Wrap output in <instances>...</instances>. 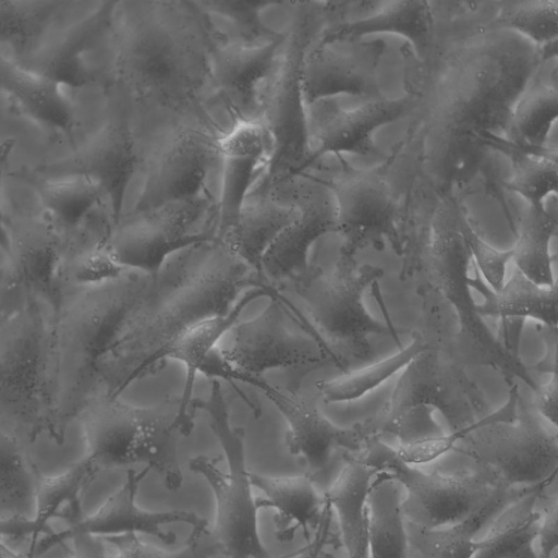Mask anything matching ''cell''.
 I'll return each instance as SVG.
<instances>
[{"label":"cell","instance_id":"cell-21","mask_svg":"<svg viewBox=\"0 0 558 558\" xmlns=\"http://www.w3.org/2000/svg\"><path fill=\"white\" fill-rule=\"evenodd\" d=\"M248 385L260 390L284 417L288 424L286 446L292 456L302 459L312 477L327 466L333 450L361 452L371 436L363 423L340 427L314 407L274 387L263 377L252 376Z\"/></svg>","mask_w":558,"mask_h":558},{"label":"cell","instance_id":"cell-51","mask_svg":"<svg viewBox=\"0 0 558 558\" xmlns=\"http://www.w3.org/2000/svg\"><path fill=\"white\" fill-rule=\"evenodd\" d=\"M106 558H195L194 536L191 533L185 547L169 551L144 542L138 534L102 537Z\"/></svg>","mask_w":558,"mask_h":558},{"label":"cell","instance_id":"cell-29","mask_svg":"<svg viewBox=\"0 0 558 558\" xmlns=\"http://www.w3.org/2000/svg\"><path fill=\"white\" fill-rule=\"evenodd\" d=\"M381 47L375 44L362 57L360 53L337 52L320 44L305 53L301 84L306 104L338 95H372L377 92L374 64Z\"/></svg>","mask_w":558,"mask_h":558},{"label":"cell","instance_id":"cell-2","mask_svg":"<svg viewBox=\"0 0 558 558\" xmlns=\"http://www.w3.org/2000/svg\"><path fill=\"white\" fill-rule=\"evenodd\" d=\"M111 24L113 69L134 96L184 110L195 105L205 78L213 81L215 46L194 2H120ZM214 82V81H213Z\"/></svg>","mask_w":558,"mask_h":558},{"label":"cell","instance_id":"cell-20","mask_svg":"<svg viewBox=\"0 0 558 558\" xmlns=\"http://www.w3.org/2000/svg\"><path fill=\"white\" fill-rule=\"evenodd\" d=\"M1 248L15 262L33 298L56 310L63 294L61 272L70 238L49 215L2 218Z\"/></svg>","mask_w":558,"mask_h":558},{"label":"cell","instance_id":"cell-48","mask_svg":"<svg viewBox=\"0 0 558 558\" xmlns=\"http://www.w3.org/2000/svg\"><path fill=\"white\" fill-rule=\"evenodd\" d=\"M196 7L209 15L222 16L238 28L248 41L270 34L259 20V11L268 2L264 1H196Z\"/></svg>","mask_w":558,"mask_h":558},{"label":"cell","instance_id":"cell-33","mask_svg":"<svg viewBox=\"0 0 558 558\" xmlns=\"http://www.w3.org/2000/svg\"><path fill=\"white\" fill-rule=\"evenodd\" d=\"M534 487L495 488L486 502L464 521L441 529H425L407 522L409 543L423 558H474L480 549L475 536L487 523ZM549 486V485H547Z\"/></svg>","mask_w":558,"mask_h":558},{"label":"cell","instance_id":"cell-15","mask_svg":"<svg viewBox=\"0 0 558 558\" xmlns=\"http://www.w3.org/2000/svg\"><path fill=\"white\" fill-rule=\"evenodd\" d=\"M290 303L276 292L254 318L233 327L231 347L222 349L227 360L242 373L263 377L271 369L345 366L316 337L293 331L288 324Z\"/></svg>","mask_w":558,"mask_h":558},{"label":"cell","instance_id":"cell-9","mask_svg":"<svg viewBox=\"0 0 558 558\" xmlns=\"http://www.w3.org/2000/svg\"><path fill=\"white\" fill-rule=\"evenodd\" d=\"M519 404L514 384L505 407L474 423L457 447L495 488L550 485L558 475V434Z\"/></svg>","mask_w":558,"mask_h":558},{"label":"cell","instance_id":"cell-49","mask_svg":"<svg viewBox=\"0 0 558 558\" xmlns=\"http://www.w3.org/2000/svg\"><path fill=\"white\" fill-rule=\"evenodd\" d=\"M434 412L428 407L410 408L374 428L373 435L391 434L399 439V445L440 436L444 433L433 417Z\"/></svg>","mask_w":558,"mask_h":558},{"label":"cell","instance_id":"cell-23","mask_svg":"<svg viewBox=\"0 0 558 558\" xmlns=\"http://www.w3.org/2000/svg\"><path fill=\"white\" fill-rule=\"evenodd\" d=\"M277 290L272 286L255 287L245 291L231 311L225 315L207 317L186 328L156 356L151 374L159 371L167 361H174L184 366L185 383L180 395L179 426L183 436L191 434L194 427L192 410L193 389L201 365L215 349L220 339L234 327L243 310L254 300L271 298Z\"/></svg>","mask_w":558,"mask_h":558},{"label":"cell","instance_id":"cell-26","mask_svg":"<svg viewBox=\"0 0 558 558\" xmlns=\"http://www.w3.org/2000/svg\"><path fill=\"white\" fill-rule=\"evenodd\" d=\"M99 472L100 469L84 457L60 474H40L34 517L1 520L2 537L29 536L32 549L41 538L40 534L46 536L54 532L49 524L51 520L62 519L68 525L78 521L83 517L82 495Z\"/></svg>","mask_w":558,"mask_h":558},{"label":"cell","instance_id":"cell-18","mask_svg":"<svg viewBox=\"0 0 558 558\" xmlns=\"http://www.w3.org/2000/svg\"><path fill=\"white\" fill-rule=\"evenodd\" d=\"M337 232L343 239L340 254L355 257L369 246L383 250L389 241L403 255V234L397 206L386 183L372 173L350 174L333 186Z\"/></svg>","mask_w":558,"mask_h":558},{"label":"cell","instance_id":"cell-14","mask_svg":"<svg viewBox=\"0 0 558 558\" xmlns=\"http://www.w3.org/2000/svg\"><path fill=\"white\" fill-rule=\"evenodd\" d=\"M311 20L303 16L290 36L284 62L265 104L264 123L272 151L266 175L256 190L270 194L292 174L308 167V129L301 84L302 63L312 35Z\"/></svg>","mask_w":558,"mask_h":558},{"label":"cell","instance_id":"cell-27","mask_svg":"<svg viewBox=\"0 0 558 558\" xmlns=\"http://www.w3.org/2000/svg\"><path fill=\"white\" fill-rule=\"evenodd\" d=\"M267 131L257 121H240L219 140L222 184L218 206V240L235 226L266 150Z\"/></svg>","mask_w":558,"mask_h":558},{"label":"cell","instance_id":"cell-10","mask_svg":"<svg viewBox=\"0 0 558 558\" xmlns=\"http://www.w3.org/2000/svg\"><path fill=\"white\" fill-rule=\"evenodd\" d=\"M466 217L453 198L445 197L429 226L423 263L432 283L456 313V343L462 361L500 372L510 365L512 354L484 324L472 299L468 270L473 259L464 232Z\"/></svg>","mask_w":558,"mask_h":558},{"label":"cell","instance_id":"cell-22","mask_svg":"<svg viewBox=\"0 0 558 558\" xmlns=\"http://www.w3.org/2000/svg\"><path fill=\"white\" fill-rule=\"evenodd\" d=\"M114 7L116 2H101L85 19L57 34H44L17 63L61 85L87 86L97 80V73L87 66L85 53L110 31Z\"/></svg>","mask_w":558,"mask_h":558},{"label":"cell","instance_id":"cell-13","mask_svg":"<svg viewBox=\"0 0 558 558\" xmlns=\"http://www.w3.org/2000/svg\"><path fill=\"white\" fill-rule=\"evenodd\" d=\"M413 407L439 411L450 433L464 436L480 421L477 416L485 411L486 401L461 362L428 345L404 368L378 416L364 425L373 434L374 428Z\"/></svg>","mask_w":558,"mask_h":558},{"label":"cell","instance_id":"cell-6","mask_svg":"<svg viewBox=\"0 0 558 558\" xmlns=\"http://www.w3.org/2000/svg\"><path fill=\"white\" fill-rule=\"evenodd\" d=\"M180 396L151 407L119 398H101L81 414L88 457L99 469L142 465L155 472L169 490L182 486L179 461Z\"/></svg>","mask_w":558,"mask_h":558},{"label":"cell","instance_id":"cell-3","mask_svg":"<svg viewBox=\"0 0 558 558\" xmlns=\"http://www.w3.org/2000/svg\"><path fill=\"white\" fill-rule=\"evenodd\" d=\"M269 283L223 242L206 244L193 269L151 306L97 365L99 399L119 398L151 374L156 356L192 325L225 315L244 290Z\"/></svg>","mask_w":558,"mask_h":558},{"label":"cell","instance_id":"cell-45","mask_svg":"<svg viewBox=\"0 0 558 558\" xmlns=\"http://www.w3.org/2000/svg\"><path fill=\"white\" fill-rule=\"evenodd\" d=\"M558 120V90L547 80H534L517 102L504 135L517 145L545 146Z\"/></svg>","mask_w":558,"mask_h":558},{"label":"cell","instance_id":"cell-42","mask_svg":"<svg viewBox=\"0 0 558 558\" xmlns=\"http://www.w3.org/2000/svg\"><path fill=\"white\" fill-rule=\"evenodd\" d=\"M483 138L490 149L505 156L510 162V175L504 181V187L520 195L527 203V207L546 211V198L550 195L558 196V166L522 150L501 135L486 132Z\"/></svg>","mask_w":558,"mask_h":558},{"label":"cell","instance_id":"cell-59","mask_svg":"<svg viewBox=\"0 0 558 558\" xmlns=\"http://www.w3.org/2000/svg\"><path fill=\"white\" fill-rule=\"evenodd\" d=\"M539 53L542 61L558 58V39L539 48ZM546 80L551 87L558 90V63L553 68Z\"/></svg>","mask_w":558,"mask_h":558},{"label":"cell","instance_id":"cell-1","mask_svg":"<svg viewBox=\"0 0 558 558\" xmlns=\"http://www.w3.org/2000/svg\"><path fill=\"white\" fill-rule=\"evenodd\" d=\"M204 247L178 253L157 274L128 269L112 281L63 292L54 318L57 444H63L69 426L99 399L97 365L102 356L185 278Z\"/></svg>","mask_w":558,"mask_h":558},{"label":"cell","instance_id":"cell-34","mask_svg":"<svg viewBox=\"0 0 558 558\" xmlns=\"http://www.w3.org/2000/svg\"><path fill=\"white\" fill-rule=\"evenodd\" d=\"M251 482L264 494L258 498L262 508L277 510L278 538L288 542L301 529L308 539L310 530L318 527L325 509V498L319 496L312 476L274 477L251 472Z\"/></svg>","mask_w":558,"mask_h":558},{"label":"cell","instance_id":"cell-36","mask_svg":"<svg viewBox=\"0 0 558 558\" xmlns=\"http://www.w3.org/2000/svg\"><path fill=\"white\" fill-rule=\"evenodd\" d=\"M379 9L364 19L347 22L330 29L323 43L357 39L364 35L389 33L407 38L423 59L433 43V13L426 1H385Z\"/></svg>","mask_w":558,"mask_h":558},{"label":"cell","instance_id":"cell-57","mask_svg":"<svg viewBox=\"0 0 558 558\" xmlns=\"http://www.w3.org/2000/svg\"><path fill=\"white\" fill-rule=\"evenodd\" d=\"M331 510L330 505L325 500V509L320 524L317 527L314 539L308 544V558H320L322 550L324 549L327 541Z\"/></svg>","mask_w":558,"mask_h":558},{"label":"cell","instance_id":"cell-53","mask_svg":"<svg viewBox=\"0 0 558 558\" xmlns=\"http://www.w3.org/2000/svg\"><path fill=\"white\" fill-rule=\"evenodd\" d=\"M541 525L538 533V556L539 558H551L558 549V495L539 498Z\"/></svg>","mask_w":558,"mask_h":558},{"label":"cell","instance_id":"cell-4","mask_svg":"<svg viewBox=\"0 0 558 558\" xmlns=\"http://www.w3.org/2000/svg\"><path fill=\"white\" fill-rule=\"evenodd\" d=\"M56 308L33 299L0 319L1 427L29 442L41 434L57 441Z\"/></svg>","mask_w":558,"mask_h":558},{"label":"cell","instance_id":"cell-17","mask_svg":"<svg viewBox=\"0 0 558 558\" xmlns=\"http://www.w3.org/2000/svg\"><path fill=\"white\" fill-rule=\"evenodd\" d=\"M148 472L146 468L140 471L129 470L123 484L94 513L83 515L62 531L43 536L35 547L28 550L25 558H37L78 534L99 537L145 534L171 545L177 542V535L170 530H165V525L184 523L192 529L207 526L206 520L193 511H153L140 507L136 502L138 485Z\"/></svg>","mask_w":558,"mask_h":558},{"label":"cell","instance_id":"cell-46","mask_svg":"<svg viewBox=\"0 0 558 558\" xmlns=\"http://www.w3.org/2000/svg\"><path fill=\"white\" fill-rule=\"evenodd\" d=\"M65 4L63 1H1V41L8 43L17 59L27 53L49 28Z\"/></svg>","mask_w":558,"mask_h":558},{"label":"cell","instance_id":"cell-8","mask_svg":"<svg viewBox=\"0 0 558 558\" xmlns=\"http://www.w3.org/2000/svg\"><path fill=\"white\" fill-rule=\"evenodd\" d=\"M383 276V268L361 265L355 257L340 254L331 270L311 266L293 281L308 323L345 368L350 357H372V338L390 336L398 340L393 327L371 315L364 304L367 289Z\"/></svg>","mask_w":558,"mask_h":558},{"label":"cell","instance_id":"cell-11","mask_svg":"<svg viewBox=\"0 0 558 558\" xmlns=\"http://www.w3.org/2000/svg\"><path fill=\"white\" fill-rule=\"evenodd\" d=\"M210 208L199 195L125 213L110 228L108 248L125 269L157 274L178 253L218 240V223L206 220Z\"/></svg>","mask_w":558,"mask_h":558},{"label":"cell","instance_id":"cell-12","mask_svg":"<svg viewBox=\"0 0 558 558\" xmlns=\"http://www.w3.org/2000/svg\"><path fill=\"white\" fill-rule=\"evenodd\" d=\"M361 458L378 472L391 475L405 490L402 510L407 522L425 529L460 523L477 511L495 490L480 471L442 474L404 463L379 436L367 438Z\"/></svg>","mask_w":558,"mask_h":558},{"label":"cell","instance_id":"cell-25","mask_svg":"<svg viewBox=\"0 0 558 558\" xmlns=\"http://www.w3.org/2000/svg\"><path fill=\"white\" fill-rule=\"evenodd\" d=\"M490 149L483 135L441 121L432 147V174L444 197H452L454 191L469 189L484 182L489 192L504 202L501 185L496 183Z\"/></svg>","mask_w":558,"mask_h":558},{"label":"cell","instance_id":"cell-16","mask_svg":"<svg viewBox=\"0 0 558 558\" xmlns=\"http://www.w3.org/2000/svg\"><path fill=\"white\" fill-rule=\"evenodd\" d=\"M219 140L187 124L168 130L148 159L133 211L202 195L211 166L220 157Z\"/></svg>","mask_w":558,"mask_h":558},{"label":"cell","instance_id":"cell-28","mask_svg":"<svg viewBox=\"0 0 558 558\" xmlns=\"http://www.w3.org/2000/svg\"><path fill=\"white\" fill-rule=\"evenodd\" d=\"M412 106L409 98L378 99L351 110H326L314 123L318 147L312 154L310 165L326 153L377 154L373 143L375 130L403 117Z\"/></svg>","mask_w":558,"mask_h":558},{"label":"cell","instance_id":"cell-52","mask_svg":"<svg viewBox=\"0 0 558 558\" xmlns=\"http://www.w3.org/2000/svg\"><path fill=\"white\" fill-rule=\"evenodd\" d=\"M463 438L460 433L442 434L415 442L399 445L396 449L398 457L407 464L417 466L429 463L458 447Z\"/></svg>","mask_w":558,"mask_h":558},{"label":"cell","instance_id":"cell-60","mask_svg":"<svg viewBox=\"0 0 558 558\" xmlns=\"http://www.w3.org/2000/svg\"><path fill=\"white\" fill-rule=\"evenodd\" d=\"M518 146L522 150H524L529 154L548 159L558 166V146H547V145L539 146V147L529 146V145H518Z\"/></svg>","mask_w":558,"mask_h":558},{"label":"cell","instance_id":"cell-54","mask_svg":"<svg viewBox=\"0 0 558 558\" xmlns=\"http://www.w3.org/2000/svg\"><path fill=\"white\" fill-rule=\"evenodd\" d=\"M72 550L70 558H106L107 547L99 536H92L87 534L75 535L72 539ZM1 558H25L20 554L13 551L9 546L1 542L0 549Z\"/></svg>","mask_w":558,"mask_h":558},{"label":"cell","instance_id":"cell-19","mask_svg":"<svg viewBox=\"0 0 558 558\" xmlns=\"http://www.w3.org/2000/svg\"><path fill=\"white\" fill-rule=\"evenodd\" d=\"M140 165V149L126 117L109 118L85 144L38 170L41 175L83 174L102 185L110 202V221L123 216L128 185Z\"/></svg>","mask_w":558,"mask_h":558},{"label":"cell","instance_id":"cell-37","mask_svg":"<svg viewBox=\"0 0 558 558\" xmlns=\"http://www.w3.org/2000/svg\"><path fill=\"white\" fill-rule=\"evenodd\" d=\"M546 487L535 488L499 512L480 539L474 558H539L534 548L541 525L536 505Z\"/></svg>","mask_w":558,"mask_h":558},{"label":"cell","instance_id":"cell-32","mask_svg":"<svg viewBox=\"0 0 558 558\" xmlns=\"http://www.w3.org/2000/svg\"><path fill=\"white\" fill-rule=\"evenodd\" d=\"M377 470L359 453L344 456V464L324 498L336 511L347 558H369L367 501Z\"/></svg>","mask_w":558,"mask_h":558},{"label":"cell","instance_id":"cell-41","mask_svg":"<svg viewBox=\"0 0 558 558\" xmlns=\"http://www.w3.org/2000/svg\"><path fill=\"white\" fill-rule=\"evenodd\" d=\"M32 183L48 215L69 235L80 230L88 214L107 196L100 183L83 174H37Z\"/></svg>","mask_w":558,"mask_h":558},{"label":"cell","instance_id":"cell-31","mask_svg":"<svg viewBox=\"0 0 558 558\" xmlns=\"http://www.w3.org/2000/svg\"><path fill=\"white\" fill-rule=\"evenodd\" d=\"M470 287L483 296V303L476 306L477 313L500 318L502 327L522 326L524 319L532 318L558 328V278L551 286H539L515 268L504 288L496 292L478 276L475 267Z\"/></svg>","mask_w":558,"mask_h":558},{"label":"cell","instance_id":"cell-44","mask_svg":"<svg viewBox=\"0 0 558 558\" xmlns=\"http://www.w3.org/2000/svg\"><path fill=\"white\" fill-rule=\"evenodd\" d=\"M428 345L422 337H416L409 345L384 360L330 380L317 381L315 389L326 403L356 400L404 369Z\"/></svg>","mask_w":558,"mask_h":558},{"label":"cell","instance_id":"cell-50","mask_svg":"<svg viewBox=\"0 0 558 558\" xmlns=\"http://www.w3.org/2000/svg\"><path fill=\"white\" fill-rule=\"evenodd\" d=\"M465 238L476 269L485 278L489 288L499 292L505 283L506 265L512 259V251H499L490 246L466 217L464 223Z\"/></svg>","mask_w":558,"mask_h":558},{"label":"cell","instance_id":"cell-5","mask_svg":"<svg viewBox=\"0 0 558 558\" xmlns=\"http://www.w3.org/2000/svg\"><path fill=\"white\" fill-rule=\"evenodd\" d=\"M541 62L539 48L526 38L486 27L461 51L442 121L504 136Z\"/></svg>","mask_w":558,"mask_h":558},{"label":"cell","instance_id":"cell-56","mask_svg":"<svg viewBox=\"0 0 558 558\" xmlns=\"http://www.w3.org/2000/svg\"><path fill=\"white\" fill-rule=\"evenodd\" d=\"M537 412L558 430V376L553 375L550 380L536 390Z\"/></svg>","mask_w":558,"mask_h":558},{"label":"cell","instance_id":"cell-24","mask_svg":"<svg viewBox=\"0 0 558 558\" xmlns=\"http://www.w3.org/2000/svg\"><path fill=\"white\" fill-rule=\"evenodd\" d=\"M299 216L274 241L266 252L262 270L267 281H294L311 268L308 252L324 234L337 232L335 201L315 190L298 196Z\"/></svg>","mask_w":558,"mask_h":558},{"label":"cell","instance_id":"cell-58","mask_svg":"<svg viewBox=\"0 0 558 558\" xmlns=\"http://www.w3.org/2000/svg\"><path fill=\"white\" fill-rule=\"evenodd\" d=\"M207 526L192 529V534L194 536L195 558H210V555H214L207 541ZM308 549L310 546L304 548L295 558H308Z\"/></svg>","mask_w":558,"mask_h":558},{"label":"cell","instance_id":"cell-43","mask_svg":"<svg viewBox=\"0 0 558 558\" xmlns=\"http://www.w3.org/2000/svg\"><path fill=\"white\" fill-rule=\"evenodd\" d=\"M557 229L558 220L548 210L530 207L519 222L517 241L511 247L512 259L518 270L539 286L555 282L549 248Z\"/></svg>","mask_w":558,"mask_h":558},{"label":"cell","instance_id":"cell-38","mask_svg":"<svg viewBox=\"0 0 558 558\" xmlns=\"http://www.w3.org/2000/svg\"><path fill=\"white\" fill-rule=\"evenodd\" d=\"M1 85L36 121L72 133L74 113L61 84L1 57Z\"/></svg>","mask_w":558,"mask_h":558},{"label":"cell","instance_id":"cell-35","mask_svg":"<svg viewBox=\"0 0 558 558\" xmlns=\"http://www.w3.org/2000/svg\"><path fill=\"white\" fill-rule=\"evenodd\" d=\"M299 213L296 205L284 207L271 201L269 194L255 191L246 197L235 226L221 242L264 277L266 252Z\"/></svg>","mask_w":558,"mask_h":558},{"label":"cell","instance_id":"cell-47","mask_svg":"<svg viewBox=\"0 0 558 558\" xmlns=\"http://www.w3.org/2000/svg\"><path fill=\"white\" fill-rule=\"evenodd\" d=\"M488 27L514 32L542 48L558 39V1L500 2Z\"/></svg>","mask_w":558,"mask_h":558},{"label":"cell","instance_id":"cell-39","mask_svg":"<svg viewBox=\"0 0 558 558\" xmlns=\"http://www.w3.org/2000/svg\"><path fill=\"white\" fill-rule=\"evenodd\" d=\"M402 489L386 472H378L373 480L367 501L369 558L408 557L410 543Z\"/></svg>","mask_w":558,"mask_h":558},{"label":"cell","instance_id":"cell-30","mask_svg":"<svg viewBox=\"0 0 558 558\" xmlns=\"http://www.w3.org/2000/svg\"><path fill=\"white\" fill-rule=\"evenodd\" d=\"M283 40L284 37L279 35L265 45L233 43L215 46L213 81L242 121H254L251 113L257 106L258 84L269 74Z\"/></svg>","mask_w":558,"mask_h":558},{"label":"cell","instance_id":"cell-40","mask_svg":"<svg viewBox=\"0 0 558 558\" xmlns=\"http://www.w3.org/2000/svg\"><path fill=\"white\" fill-rule=\"evenodd\" d=\"M28 440L0 429V513L4 519H32L40 476L27 448Z\"/></svg>","mask_w":558,"mask_h":558},{"label":"cell","instance_id":"cell-55","mask_svg":"<svg viewBox=\"0 0 558 558\" xmlns=\"http://www.w3.org/2000/svg\"><path fill=\"white\" fill-rule=\"evenodd\" d=\"M538 333L545 343V354L533 368L541 374L558 376V328L541 325Z\"/></svg>","mask_w":558,"mask_h":558},{"label":"cell","instance_id":"cell-7","mask_svg":"<svg viewBox=\"0 0 558 558\" xmlns=\"http://www.w3.org/2000/svg\"><path fill=\"white\" fill-rule=\"evenodd\" d=\"M192 410L206 413L227 461V472H223L215 459L197 456L190 460V469L205 478L215 499L214 525L207 533L213 553L228 558H270L259 536L258 510L262 506L252 492L244 430L230 423L220 380H211L207 399H193Z\"/></svg>","mask_w":558,"mask_h":558}]
</instances>
